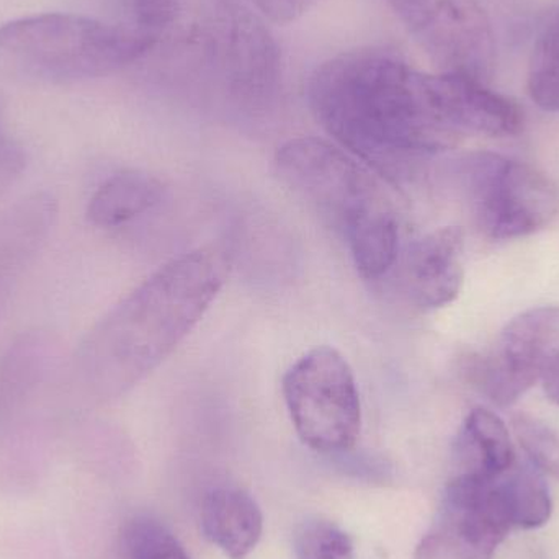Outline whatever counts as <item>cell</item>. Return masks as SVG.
I'll return each instance as SVG.
<instances>
[{"instance_id":"9a60e30c","label":"cell","mask_w":559,"mask_h":559,"mask_svg":"<svg viewBox=\"0 0 559 559\" xmlns=\"http://www.w3.org/2000/svg\"><path fill=\"white\" fill-rule=\"evenodd\" d=\"M459 456L465 472L486 478H501L514 465L515 453L508 427L491 411L473 409L463 424Z\"/></svg>"},{"instance_id":"9c48e42d","label":"cell","mask_w":559,"mask_h":559,"mask_svg":"<svg viewBox=\"0 0 559 559\" xmlns=\"http://www.w3.org/2000/svg\"><path fill=\"white\" fill-rule=\"evenodd\" d=\"M216 71L233 94L264 100L277 87L280 52L274 36L248 10L225 7L209 36Z\"/></svg>"},{"instance_id":"8992f818","label":"cell","mask_w":559,"mask_h":559,"mask_svg":"<svg viewBox=\"0 0 559 559\" xmlns=\"http://www.w3.org/2000/svg\"><path fill=\"white\" fill-rule=\"evenodd\" d=\"M472 169L476 216L489 238H524L558 215L557 186L537 167L483 154L473 160Z\"/></svg>"},{"instance_id":"603a6c76","label":"cell","mask_w":559,"mask_h":559,"mask_svg":"<svg viewBox=\"0 0 559 559\" xmlns=\"http://www.w3.org/2000/svg\"><path fill=\"white\" fill-rule=\"evenodd\" d=\"M388 5L416 33L420 28L437 0H386Z\"/></svg>"},{"instance_id":"e0dca14e","label":"cell","mask_w":559,"mask_h":559,"mask_svg":"<svg viewBox=\"0 0 559 559\" xmlns=\"http://www.w3.org/2000/svg\"><path fill=\"white\" fill-rule=\"evenodd\" d=\"M532 100L547 111H559V19L538 36L527 78Z\"/></svg>"},{"instance_id":"52a82bcc","label":"cell","mask_w":559,"mask_h":559,"mask_svg":"<svg viewBox=\"0 0 559 559\" xmlns=\"http://www.w3.org/2000/svg\"><path fill=\"white\" fill-rule=\"evenodd\" d=\"M511 528L499 478L460 473L416 559H492Z\"/></svg>"},{"instance_id":"7402d4cb","label":"cell","mask_w":559,"mask_h":559,"mask_svg":"<svg viewBox=\"0 0 559 559\" xmlns=\"http://www.w3.org/2000/svg\"><path fill=\"white\" fill-rule=\"evenodd\" d=\"M251 2L272 22L286 25L301 19L319 0H251Z\"/></svg>"},{"instance_id":"d4e9b609","label":"cell","mask_w":559,"mask_h":559,"mask_svg":"<svg viewBox=\"0 0 559 559\" xmlns=\"http://www.w3.org/2000/svg\"><path fill=\"white\" fill-rule=\"evenodd\" d=\"M0 115H2V108H0Z\"/></svg>"},{"instance_id":"3957f363","label":"cell","mask_w":559,"mask_h":559,"mask_svg":"<svg viewBox=\"0 0 559 559\" xmlns=\"http://www.w3.org/2000/svg\"><path fill=\"white\" fill-rule=\"evenodd\" d=\"M280 179L347 242L358 274L383 277L397 258L400 228L383 187L357 157L319 138L280 147Z\"/></svg>"},{"instance_id":"5b68a950","label":"cell","mask_w":559,"mask_h":559,"mask_svg":"<svg viewBox=\"0 0 559 559\" xmlns=\"http://www.w3.org/2000/svg\"><path fill=\"white\" fill-rule=\"evenodd\" d=\"M286 409L301 442L321 453L347 452L361 429L357 380L344 355L316 347L286 370Z\"/></svg>"},{"instance_id":"4fadbf2b","label":"cell","mask_w":559,"mask_h":559,"mask_svg":"<svg viewBox=\"0 0 559 559\" xmlns=\"http://www.w3.org/2000/svg\"><path fill=\"white\" fill-rule=\"evenodd\" d=\"M202 532L226 557H248L261 540L264 515L248 492L235 488L213 489L203 499Z\"/></svg>"},{"instance_id":"ac0fdd59","label":"cell","mask_w":559,"mask_h":559,"mask_svg":"<svg viewBox=\"0 0 559 559\" xmlns=\"http://www.w3.org/2000/svg\"><path fill=\"white\" fill-rule=\"evenodd\" d=\"M512 426L519 443L535 466L559 481V430L531 414H518Z\"/></svg>"},{"instance_id":"ba28073f","label":"cell","mask_w":559,"mask_h":559,"mask_svg":"<svg viewBox=\"0 0 559 559\" xmlns=\"http://www.w3.org/2000/svg\"><path fill=\"white\" fill-rule=\"evenodd\" d=\"M559 350V306H540L515 316L491 357L469 368L476 386L498 404L509 406L540 380L542 368Z\"/></svg>"},{"instance_id":"30bf717a","label":"cell","mask_w":559,"mask_h":559,"mask_svg":"<svg viewBox=\"0 0 559 559\" xmlns=\"http://www.w3.org/2000/svg\"><path fill=\"white\" fill-rule=\"evenodd\" d=\"M414 35L424 48L447 66L445 72L481 81L491 64L492 39L481 10L465 0H437Z\"/></svg>"},{"instance_id":"5bb4252c","label":"cell","mask_w":559,"mask_h":559,"mask_svg":"<svg viewBox=\"0 0 559 559\" xmlns=\"http://www.w3.org/2000/svg\"><path fill=\"white\" fill-rule=\"evenodd\" d=\"M163 199V183L143 170H123L105 180L87 206L88 222L117 228L150 212Z\"/></svg>"},{"instance_id":"ffe728a7","label":"cell","mask_w":559,"mask_h":559,"mask_svg":"<svg viewBox=\"0 0 559 559\" xmlns=\"http://www.w3.org/2000/svg\"><path fill=\"white\" fill-rule=\"evenodd\" d=\"M131 559H190L177 538L154 521H136L124 534Z\"/></svg>"},{"instance_id":"44dd1931","label":"cell","mask_w":559,"mask_h":559,"mask_svg":"<svg viewBox=\"0 0 559 559\" xmlns=\"http://www.w3.org/2000/svg\"><path fill=\"white\" fill-rule=\"evenodd\" d=\"M136 28L146 35L159 38L169 28L182 9V0H131Z\"/></svg>"},{"instance_id":"2e32d148","label":"cell","mask_w":559,"mask_h":559,"mask_svg":"<svg viewBox=\"0 0 559 559\" xmlns=\"http://www.w3.org/2000/svg\"><path fill=\"white\" fill-rule=\"evenodd\" d=\"M499 486L512 527L534 531L548 524L554 502L544 478L537 472L531 468L518 469L509 478L499 481Z\"/></svg>"},{"instance_id":"6da1fadb","label":"cell","mask_w":559,"mask_h":559,"mask_svg":"<svg viewBox=\"0 0 559 559\" xmlns=\"http://www.w3.org/2000/svg\"><path fill=\"white\" fill-rule=\"evenodd\" d=\"M308 102L338 146L388 176L462 138L437 108L432 74L384 49H355L322 62L309 79Z\"/></svg>"},{"instance_id":"cb8c5ba5","label":"cell","mask_w":559,"mask_h":559,"mask_svg":"<svg viewBox=\"0 0 559 559\" xmlns=\"http://www.w3.org/2000/svg\"><path fill=\"white\" fill-rule=\"evenodd\" d=\"M540 380L548 400L559 406V350L554 352L545 361Z\"/></svg>"},{"instance_id":"7c38bea8","label":"cell","mask_w":559,"mask_h":559,"mask_svg":"<svg viewBox=\"0 0 559 559\" xmlns=\"http://www.w3.org/2000/svg\"><path fill=\"white\" fill-rule=\"evenodd\" d=\"M463 252L465 235L456 226L436 229L411 246L404 282L419 308H443L459 298L465 278Z\"/></svg>"},{"instance_id":"d6986e66","label":"cell","mask_w":559,"mask_h":559,"mask_svg":"<svg viewBox=\"0 0 559 559\" xmlns=\"http://www.w3.org/2000/svg\"><path fill=\"white\" fill-rule=\"evenodd\" d=\"M298 559H355L350 537L328 521L305 522L295 535Z\"/></svg>"},{"instance_id":"7a4b0ae2","label":"cell","mask_w":559,"mask_h":559,"mask_svg":"<svg viewBox=\"0 0 559 559\" xmlns=\"http://www.w3.org/2000/svg\"><path fill=\"white\" fill-rule=\"evenodd\" d=\"M229 271L228 255L215 246L157 269L82 338L72 365L79 391L114 397L136 386L199 324Z\"/></svg>"},{"instance_id":"277c9868","label":"cell","mask_w":559,"mask_h":559,"mask_svg":"<svg viewBox=\"0 0 559 559\" xmlns=\"http://www.w3.org/2000/svg\"><path fill=\"white\" fill-rule=\"evenodd\" d=\"M156 41L141 29L91 16L39 13L0 25V61L49 81H81L127 68Z\"/></svg>"},{"instance_id":"8fae6325","label":"cell","mask_w":559,"mask_h":559,"mask_svg":"<svg viewBox=\"0 0 559 559\" xmlns=\"http://www.w3.org/2000/svg\"><path fill=\"white\" fill-rule=\"evenodd\" d=\"M432 91L443 120L460 134L515 136L524 128V114L519 105L472 75L432 74Z\"/></svg>"}]
</instances>
